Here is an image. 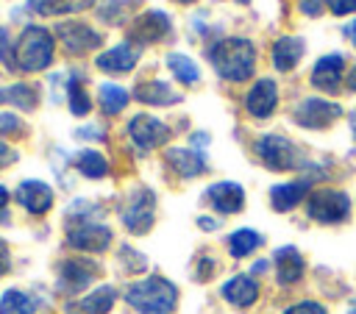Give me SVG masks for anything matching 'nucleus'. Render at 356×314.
<instances>
[{
  "label": "nucleus",
  "instance_id": "obj_1",
  "mask_svg": "<svg viewBox=\"0 0 356 314\" xmlns=\"http://www.w3.org/2000/svg\"><path fill=\"white\" fill-rule=\"evenodd\" d=\"M209 61L225 81H248L256 69V47L250 39L225 36L209 47Z\"/></svg>",
  "mask_w": 356,
  "mask_h": 314
},
{
  "label": "nucleus",
  "instance_id": "obj_2",
  "mask_svg": "<svg viewBox=\"0 0 356 314\" xmlns=\"http://www.w3.org/2000/svg\"><path fill=\"white\" fill-rule=\"evenodd\" d=\"M125 303L139 314H172L178 303V289L161 275H147L125 289Z\"/></svg>",
  "mask_w": 356,
  "mask_h": 314
},
{
  "label": "nucleus",
  "instance_id": "obj_3",
  "mask_svg": "<svg viewBox=\"0 0 356 314\" xmlns=\"http://www.w3.org/2000/svg\"><path fill=\"white\" fill-rule=\"evenodd\" d=\"M100 208H78V203L67 214V245L83 253H103L111 245V228L97 222L92 214Z\"/></svg>",
  "mask_w": 356,
  "mask_h": 314
},
{
  "label": "nucleus",
  "instance_id": "obj_4",
  "mask_svg": "<svg viewBox=\"0 0 356 314\" xmlns=\"http://www.w3.org/2000/svg\"><path fill=\"white\" fill-rule=\"evenodd\" d=\"M53 50H56L53 33L47 28L28 25L14 44V64L22 72H42L44 67H50Z\"/></svg>",
  "mask_w": 356,
  "mask_h": 314
},
{
  "label": "nucleus",
  "instance_id": "obj_5",
  "mask_svg": "<svg viewBox=\"0 0 356 314\" xmlns=\"http://www.w3.org/2000/svg\"><path fill=\"white\" fill-rule=\"evenodd\" d=\"M253 150H256L259 161H261L267 170H273V172L298 170L300 161H303L300 150H298L286 136H278V133H264V136H259L256 144H253Z\"/></svg>",
  "mask_w": 356,
  "mask_h": 314
},
{
  "label": "nucleus",
  "instance_id": "obj_6",
  "mask_svg": "<svg viewBox=\"0 0 356 314\" xmlns=\"http://www.w3.org/2000/svg\"><path fill=\"white\" fill-rule=\"evenodd\" d=\"M306 211H309V217L314 222L337 225V222L348 220V214H350V197L342 189H317V192L309 195Z\"/></svg>",
  "mask_w": 356,
  "mask_h": 314
},
{
  "label": "nucleus",
  "instance_id": "obj_7",
  "mask_svg": "<svg viewBox=\"0 0 356 314\" xmlns=\"http://www.w3.org/2000/svg\"><path fill=\"white\" fill-rule=\"evenodd\" d=\"M120 220L131 233H147L156 220V195L145 186L134 189L120 208Z\"/></svg>",
  "mask_w": 356,
  "mask_h": 314
},
{
  "label": "nucleus",
  "instance_id": "obj_8",
  "mask_svg": "<svg viewBox=\"0 0 356 314\" xmlns=\"http://www.w3.org/2000/svg\"><path fill=\"white\" fill-rule=\"evenodd\" d=\"M97 272H100V267L95 261H89V258H81V256L78 258H67L56 270V289L61 295H78L81 289H86L97 278Z\"/></svg>",
  "mask_w": 356,
  "mask_h": 314
},
{
  "label": "nucleus",
  "instance_id": "obj_9",
  "mask_svg": "<svg viewBox=\"0 0 356 314\" xmlns=\"http://www.w3.org/2000/svg\"><path fill=\"white\" fill-rule=\"evenodd\" d=\"M339 117H342V106H337L325 97H306L295 106V122L303 128H312V131L328 128Z\"/></svg>",
  "mask_w": 356,
  "mask_h": 314
},
{
  "label": "nucleus",
  "instance_id": "obj_10",
  "mask_svg": "<svg viewBox=\"0 0 356 314\" xmlns=\"http://www.w3.org/2000/svg\"><path fill=\"white\" fill-rule=\"evenodd\" d=\"M56 36H58V42L64 44V50L70 56H83V53L97 50L103 44V33L92 31L86 22H58Z\"/></svg>",
  "mask_w": 356,
  "mask_h": 314
},
{
  "label": "nucleus",
  "instance_id": "obj_11",
  "mask_svg": "<svg viewBox=\"0 0 356 314\" xmlns=\"http://www.w3.org/2000/svg\"><path fill=\"white\" fill-rule=\"evenodd\" d=\"M128 136L142 153H147V150H153V147H159L170 139V128L161 119L150 117V114H136L128 122Z\"/></svg>",
  "mask_w": 356,
  "mask_h": 314
},
{
  "label": "nucleus",
  "instance_id": "obj_12",
  "mask_svg": "<svg viewBox=\"0 0 356 314\" xmlns=\"http://www.w3.org/2000/svg\"><path fill=\"white\" fill-rule=\"evenodd\" d=\"M172 28V19L159 11V8H150V11H142L134 22H131V39L139 42V44H153V42H161Z\"/></svg>",
  "mask_w": 356,
  "mask_h": 314
},
{
  "label": "nucleus",
  "instance_id": "obj_13",
  "mask_svg": "<svg viewBox=\"0 0 356 314\" xmlns=\"http://www.w3.org/2000/svg\"><path fill=\"white\" fill-rule=\"evenodd\" d=\"M275 106H278V86H275V81L259 78V81L250 86L248 97H245L248 114L256 117V119H264V117H270V114L275 111Z\"/></svg>",
  "mask_w": 356,
  "mask_h": 314
},
{
  "label": "nucleus",
  "instance_id": "obj_14",
  "mask_svg": "<svg viewBox=\"0 0 356 314\" xmlns=\"http://www.w3.org/2000/svg\"><path fill=\"white\" fill-rule=\"evenodd\" d=\"M206 200L220 214H239L245 206V189L234 181H220V183H211L206 189Z\"/></svg>",
  "mask_w": 356,
  "mask_h": 314
},
{
  "label": "nucleus",
  "instance_id": "obj_15",
  "mask_svg": "<svg viewBox=\"0 0 356 314\" xmlns=\"http://www.w3.org/2000/svg\"><path fill=\"white\" fill-rule=\"evenodd\" d=\"M14 197L31 214H44L53 206V189L44 181H22L14 192Z\"/></svg>",
  "mask_w": 356,
  "mask_h": 314
},
{
  "label": "nucleus",
  "instance_id": "obj_16",
  "mask_svg": "<svg viewBox=\"0 0 356 314\" xmlns=\"http://www.w3.org/2000/svg\"><path fill=\"white\" fill-rule=\"evenodd\" d=\"M342 75H345V56L339 53H331V56H323L314 69H312V83L323 92H339V83H342Z\"/></svg>",
  "mask_w": 356,
  "mask_h": 314
},
{
  "label": "nucleus",
  "instance_id": "obj_17",
  "mask_svg": "<svg viewBox=\"0 0 356 314\" xmlns=\"http://www.w3.org/2000/svg\"><path fill=\"white\" fill-rule=\"evenodd\" d=\"M114 300H117V289L106 283V286H97L95 292L78 297V300H70L67 314H108Z\"/></svg>",
  "mask_w": 356,
  "mask_h": 314
},
{
  "label": "nucleus",
  "instance_id": "obj_18",
  "mask_svg": "<svg viewBox=\"0 0 356 314\" xmlns=\"http://www.w3.org/2000/svg\"><path fill=\"white\" fill-rule=\"evenodd\" d=\"M139 61V47L134 42H120L111 50L97 56V67L103 72H131Z\"/></svg>",
  "mask_w": 356,
  "mask_h": 314
},
{
  "label": "nucleus",
  "instance_id": "obj_19",
  "mask_svg": "<svg viewBox=\"0 0 356 314\" xmlns=\"http://www.w3.org/2000/svg\"><path fill=\"white\" fill-rule=\"evenodd\" d=\"M164 161L181 178H195V175L206 172V158L197 150H192V147H170L164 153Z\"/></svg>",
  "mask_w": 356,
  "mask_h": 314
},
{
  "label": "nucleus",
  "instance_id": "obj_20",
  "mask_svg": "<svg viewBox=\"0 0 356 314\" xmlns=\"http://www.w3.org/2000/svg\"><path fill=\"white\" fill-rule=\"evenodd\" d=\"M220 295L225 297V303H231L236 308H250L259 297V283L250 275H234L222 283Z\"/></svg>",
  "mask_w": 356,
  "mask_h": 314
},
{
  "label": "nucleus",
  "instance_id": "obj_21",
  "mask_svg": "<svg viewBox=\"0 0 356 314\" xmlns=\"http://www.w3.org/2000/svg\"><path fill=\"white\" fill-rule=\"evenodd\" d=\"M275 278L281 286H292L303 278V256L298 247L284 245L275 250Z\"/></svg>",
  "mask_w": 356,
  "mask_h": 314
},
{
  "label": "nucleus",
  "instance_id": "obj_22",
  "mask_svg": "<svg viewBox=\"0 0 356 314\" xmlns=\"http://www.w3.org/2000/svg\"><path fill=\"white\" fill-rule=\"evenodd\" d=\"M303 50H306V44L298 36H281V39H275L273 42V67L278 72L295 69L300 64V58H303Z\"/></svg>",
  "mask_w": 356,
  "mask_h": 314
},
{
  "label": "nucleus",
  "instance_id": "obj_23",
  "mask_svg": "<svg viewBox=\"0 0 356 314\" xmlns=\"http://www.w3.org/2000/svg\"><path fill=\"white\" fill-rule=\"evenodd\" d=\"M306 195H309V178L289 181V183H275L270 189V203H273L275 211H292Z\"/></svg>",
  "mask_w": 356,
  "mask_h": 314
},
{
  "label": "nucleus",
  "instance_id": "obj_24",
  "mask_svg": "<svg viewBox=\"0 0 356 314\" xmlns=\"http://www.w3.org/2000/svg\"><path fill=\"white\" fill-rule=\"evenodd\" d=\"M136 100L147 103V106H175L181 103V94L172 92L164 81H147L136 86Z\"/></svg>",
  "mask_w": 356,
  "mask_h": 314
},
{
  "label": "nucleus",
  "instance_id": "obj_25",
  "mask_svg": "<svg viewBox=\"0 0 356 314\" xmlns=\"http://www.w3.org/2000/svg\"><path fill=\"white\" fill-rule=\"evenodd\" d=\"M0 103L17 106L22 111H33L39 106V89L33 83H11L0 89Z\"/></svg>",
  "mask_w": 356,
  "mask_h": 314
},
{
  "label": "nucleus",
  "instance_id": "obj_26",
  "mask_svg": "<svg viewBox=\"0 0 356 314\" xmlns=\"http://www.w3.org/2000/svg\"><path fill=\"white\" fill-rule=\"evenodd\" d=\"M92 0H28V8L39 17H61V14H75L83 11Z\"/></svg>",
  "mask_w": 356,
  "mask_h": 314
},
{
  "label": "nucleus",
  "instance_id": "obj_27",
  "mask_svg": "<svg viewBox=\"0 0 356 314\" xmlns=\"http://www.w3.org/2000/svg\"><path fill=\"white\" fill-rule=\"evenodd\" d=\"M75 170L83 175V178H106L108 175V161H106V156L103 153H97V150H81L78 156H75Z\"/></svg>",
  "mask_w": 356,
  "mask_h": 314
},
{
  "label": "nucleus",
  "instance_id": "obj_28",
  "mask_svg": "<svg viewBox=\"0 0 356 314\" xmlns=\"http://www.w3.org/2000/svg\"><path fill=\"white\" fill-rule=\"evenodd\" d=\"M83 83H86V81H83L81 72L70 75V83H67V100H70V111H72L75 117H86V114L92 111V100H89V94H86Z\"/></svg>",
  "mask_w": 356,
  "mask_h": 314
},
{
  "label": "nucleus",
  "instance_id": "obj_29",
  "mask_svg": "<svg viewBox=\"0 0 356 314\" xmlns=\"http://www.w3.org/2000/svg\"><path fill=\"white\" fill-rule=\"evenodd\" d=\"M261 233H256V231H250V228H239V231H234L231 236H228V253L234 256V258H245V256H250L256 247H261Z\"/></svg>",
  "mask_w": 356,
  "mask_h": 314
},
{
  "label": "nucleus",
  "instance_id": "obj_30",
  "mask_svg": "<svg viewBox=\"0 0 356 314\" xmlns=\"http://www.w3.org/2000/svg\"><path fill=\"white\" fill-rule=\"evenodd\" d=\"M167 67H170V72H172L181 83H186V86H195V83L200 81L197 64H195L189 56H184V53H167Z\"/></svg>",
  "mask_w": 356,
  "mask_h": 314
},
{
  "label": "nucleus",
  "instance_id": "obj_31",
  "mask_svg": "<svg viewBox=\"0 0 356 314\" xmlns=\"http://www.w3.org/2000/svg\"><path fill=\"white\" fill-rule=\"evenodd\" d=\"M97 97H100V108H103L106 117H114L128 106V92L117 83H100Z\"/></svg>",
  "mask_w": 356,
  "mask_h": 314
},
{
  "label": "nucleus",
  "instance_id": "obj_32",
  "mask_svg": "<svg viewBox=\"0 0 356 314\" xmlns=\"http://www.w3.org/2000/svg\"><path fill=\"white\" fill-rule=\"evenodd\" d=\"M0 314H36V300L22 289H8L0 297Z\"/></svg>",
  "mask_w": 356,
  "mask_h": 314
},
{
  "label": "nucleus",
  "instance_id": "obj_33",
  "mask_svg": "<svg viewBox=\"0 0 356 314\" xmlns=\"http://www.w3.org/2000/svg\"><path fill=\"white\" fill-rule=\"evenodd\" d=\"M0 136H25V125L17 114L11 111H0Z\"/></svg>",
  "mask_w": 356,
  "mask_h": 314
},
{
  "label": "nucleus",
  "instance_id": "obj_34",
  "mask_svg": "<svg viewBox=\"0 0 356 314\" xmlns=\"http://www.w3.org/2000/svg\"><path fill=\"white\" fill-rule=\"evenodd\" d=\"M120 261L125 264V270H128V272H142V270L147 267V258H145V256H139L134 247H122V250H120Z\"/></svg>",
  "mask_w": 356,
  "mask_h": 314
},
{
  "label": "nucleus",
  "instance_id": "obj_35",
  "mask_svg": "<svg viewBox=\"0 0 356 314\" xmlns=\"http://www.w3.org/2000/svg\"><path fill=\"white\" fill-rule=\"evenodd\" d=\"M0 64H6L8 69L11 67L17 69V64H14V47H11V39H8V31L6 28H0Z\"/></svg>",
  "mask_w": 356,
  "mask_h": 314
},
{
  "label": "nucleus",
  "instance_id": "obj_36",
  "mask_svg": "<svg viewBox=\"0 0 356 314\" xmlns=\"http://www.w3.org/2000/svg\"><path fill=\"white\" fill-rule=\"evenodd\" d=\"M284 314H328V308L320 306V303H314V300H300V303L289 306Z\"/></svg>",
  "mask_w": 356,
  "mask_h": 314
},
{
  "label": "nucleus",
  "instance_id": "obj_37",
  "mask_svg": "<svg viewBox=\"0 0 356 314\" xmlns=\"http://www.w3.org/2000/svg\"><path fill=\"white\" fill-rule=\"evenodd\" d=\"M325 6L331 8V14L342 17V14H353L356 11V0H325Z\"/></svg>",
  "mask_w": 356,
  "mask_h": 314
},
{
  "label": "nucleus",
  "instance_id": "obj_38",
  "mask_svg": "<svg viewBox=\"0 0 356 314\" xmlns=\"http://www.w3.org/2000/svg\"><path fill=\"white\" fill-rule=\"evenodd\" d=\"M300 11L309 17H317L323 11V0H300Z\"/></svg>",
  "mask_w": 356,
  "mask_h": 314
},
{
  "label": "nucleus",
  "instance_id": "obj_39",
  "mask_svg": "<svg viewBox=\"0 0 356 314\" xmlns=\"http://www.w3.org/2000/svg\"><path fill=\"white\" fill-rule=\"evenodd\" d=\"M14 158H17V153H14V150H11L8 144H3V142H0V167H6V164H11Z\"/></svg>",
  "mask_w": 356,
  "mask_h": 314
},
{
  "label": "nucleus",
  "instance_id": "obj_40",
  "mask_svg": "<svg viewBox=\"0 0 356 314\" xmlns=\"http://www.w3.org/2000/svg\"><path fill=\"white\" fill-rule=\"evenodd\" d=\"M8 200H11V195H8V189L0 183V220H6V214H3V208L8 206Z\"/></svg>",
  "mask_w": 356,
  "mask_h": 314
},
{
  "label": "nucleus",
  "instance_id": "obj_41",
  "mask_svg": "<svg viewBox=\"0 0 356 314\" xmlns=\"http://www.w3.org/2000/svg\"><path fill=\"white\" fill-rule=\"evenodd\" d=\"M197 225H200V228H206V231H214L220 222H217V220H211V217H200V220H197Z\"/></svg>",
  "mask_w": 356,
  "mask_h": 314
},
{
  "label": "nucleus",
  "instance_id": "obj_42",
  "mask_svg": "<svg viewBox=\"0 0 356 314\" xmlns=\"http://www.w3.org/2000/svg\"><path fill=\"white\" fill-rule=\"evenodd\" d=\"M342 33H345V36H348V39L353 42V47H356V22H350V25H348V28H345Z\"/></svg>",
  "mask_w": 356,
  "mask_h": 314
},
{
  "label": "nucleus",
  "instance_id": "obj_43",
  "mask_svg": "<svg viewBox=\"0 0 356 314\" xmlns=\"http://www.w3.org/2000/svg\"><path fill=\"white\" fill-rule=\"evenodd\" d=\"M345 83H348V89H350V92H356V67L350 69V75H348V81H345Z\"/></svg>",
  "mask_w": 356,
  "mask_h": 314
},
{
  "label": "nucleus",
  "instance_id": "obj_44",
  "mask_svg": "<svg viewBox=\"0 0 356 314\" xmlns=\"http://www.w3.org/2000/svg\"><path fill=\"white\" fill-rule=\"evenodd\" d=\"M192 139H195V144H197V147H203V144H206V139H209V136H206V133H195V136H192Z\"/></svg>",
  "mask_w": 356,
  "mask_h": 314
},
{
  "label": "nucleus",
  "instance_id": "obj_45",
  "mask_svg": "<svg viewBox=\"0 0 356 314\" xmlns=\"http://www.w3.org/2000/svg\"><path fill=\"white\" fill-rule=\"evenodd\" d=\"M267 270V261H259V264H253V272H264Z\"/></svg>",
  "mask_w": 356,
  "mask_h": 314
},
{
  "label": "nucleus",
  "instance_id": "obj_46",
  "mask_svg": "<svg viewBox=\"0 0 356 314\" xmlns=\"http://www.w3.org/2000/svg\"><path fill=\"white\" fill-rule=\"evenodd\" d=\"M3 272H6V258L0 256V275H3Z\"/></svg>",
  "mask_w": 356,
  "mask_h": 314
},
{
  "label": "nucleus",
  "instance_id": "obj_47",
  "mask_svg": "<svg viewBox=\"0 0 356 314\" xmlns=\"http://www.w3.org/2000/svg\"><path fill=\"white\" fill-rule=\"evenodd\" d=\"M3 253H6V242L0 239V256H3Z\"/></svg>",
  "mask_w": 356,
  "mask_h": 314
},
{
  "label": "nucleus",
  "instance_id": "obj_48",
  "mask_svg": "<svg viewBox=\"0 0 356 314\" xmlns=\"http://www.w3.org/2000/svg\"><path fill=\"white\" fill-rule=\"evenodd\" d=\"M350 314H356V300H353V303H350Z\"/></svg>",
  "mask_w": 356,
  "mask_h": 314
},
{
  "label": "nucleus",
  "instance_id": "obj_49",
  "mask_svg": "<svg viewBox=\"0 0 356 314\" xmlns=\"http://www.w3.org/2000/svg\"><path fill=\"white\" fill-rule=\"evenodd\" d=\"M178 3H195V0H178Z\"/></svg>",
  "mask_w": 356,
  "mask_h": 314
},
{
  "label": "nucleus",
  "instance_id": "obj_50",
  "mask_svg": "<svg viewBox=\"0 0 356 314\" xmlns=\"http://www.w3.org/2000/svg\"><path fill=\"white\" fill-rule=\"evenodd\" d=\"M353 119H356V111H353Z\"/></svg>",
  "mask_w": 356,
  "mask_h": 314
},
{
  "label": "nucleus",
  "instance_id": "obj_51",
  "mask_svg": "<svg viewBox=\"0 0 356 314\" xmlns=\"http://www.w3.org/2000/svg\"><path fill=\"white\" fill-rule=\"evenodd\" d=\"M242 3H248V0H242Z\"/></svg>",
  "mask_w": 356,
  "mask_h": 314
}]
</instances>
